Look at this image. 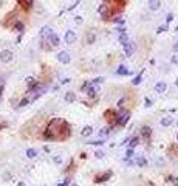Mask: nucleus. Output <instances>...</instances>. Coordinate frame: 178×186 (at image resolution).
I'll return each mask as SVG.
<instances>
[{
	"mask_svg": "<svg viewBox=\"0 0 178 186\" xmlns=\"http://www.w3.org/2000/svg\"><path fill=\"white\" fill-rule=\"evenodd\" d=\"M71 136V126L67 119L60 118V124H59V134H57V140L59 141H64V140Z\"/></svg>",
	"mask_w": 178,
	"mask_h": 186,
	"instance_id": "obj_1",
	"label": "nucleus"
},
{
	"mask_svg": "<svg viewBox=\"0 0 178 186\" xmlns=\"http://www.w3.org/2000/svg\"><path fill=\"white\" fill-rule=\"evenodd\" d=\"M130 119V110L129 109H118V116H116V123H115V126L116 127H124Z\"/></svg>",
	"mask_w": 178,
	"mask_h": 186,
	"instance_id": "obj_2",
	"label": "nucleus"
},
{
	"mask_svg": "<svg viewBox=\"0 0 178 186\" xmlns=\"http://www.w3.org/2000/svg\"><path fill=\"white\" fill-rule=\"evenodd\" d=\"M98 13H99V16H101V19L102 20H112V19L115 17V13L112 11V8L107 5V3H101L99 6H98Z\"/></svg>",
	"mask_w": 178,
	"mask_h": 186,
	"instance_id": "obj_3",
	"label": "nucleus"
},
{
	"mask_svg": "<svg viewBox=\"0 0 178 186\" xmlns=\"http://www.w3.org/2000/svg\"><path fill=\"white\" fill-rule=\"evenodd\" d=\"M116 116H118V109H107L104 112V118L107 119L109 126H112V127H116L115 126V123H116Z\"/></svg>",
	"mask_w": 178,
	"mask_h": 186,
	"instance_id": "obj_4",
	"label": "nucleus"
},
{
	"mask_svg": "<svg viewBox=\"0 0 178 186\" xmlns=\"http://www.w3.org/2000/svg\"><path fill=\"white\" fill-rule=\"evenodd\" d=\"M112 175H113L112 171H104V172H99V174H95L93 182H95V183H104V182H107V180H110Z\"/></svg>",
	"mask_w": 178,
	"mask_h": 186,
	"instance_id": "obj_5",
	"label": "nucleus"
},
{
	"mask_svg": "<svg viewBox=\"0 0 178 186\" xmlns=\"http://www.w3.org/2000/svg\"><path fill=\"white\" fill-rule=\"evenodd\" d=\"M13 59H14V53L11 50L5 48L0 51V62L2 64H10V62H13Z\"/></svg>",
	"mask_w": 178,
	"mask_h": 186,
	"instance_id": "obj_6",
	"label": "nucleus"
},
{
	"mask_svg": "<svg viewBox=\"0 0 178 186\" xmlns=\"http://www.w3.org/2000/svg\"><path fill=\"white\" fill-rule=\"evenodd\" d=\"M152 134H153V130L150 126H141L139 127V136L141 138H144V141H150V138H152Z\"/></svg>",
	"mask_w": 178,
	"mask_h": 186,
	"instance_id": "obj_7",
	"label": "nucleus"
},
{
	"mask_svg": "<svg viewBox=\"0 0 178 186\" xmlns=\"http://www.w3.org/2000/svg\"><path fill=\"white\" fill-rule=\"evenodd\" d=\"M122 48H124V54L127 56V58H132L133 54H135V50H136V45L133 40H127L126 44L122 45Z\"/></svg>",
	"mask_w": 178,
	"mask_h": 186,
	"instance_id": "obj_8",
	"label": "nucleus"
},
{
	"mask_svg": "<svg viewBox=\"0 0 178 186\" xmlns=\"http://www.w3.org/2000/svg\"><path fill=\"white\" fill-rule=\"evenodd\" d=\"M56 59H57V62H60L62 65H68V64L71 62V56H70L68 51L62 50V51H59V53L56 54Z\"/></svg>",
	"mask_w": 178,
	"mask_h": 186,
	"instance_id": "obj_9",
	"label": "nucleus"
},
{
	"mask_svg": "<svg viewBox=\"0 0 178 186\" xmlns=\"http://www.w3.org/2000/svg\"><path fill=\"white\" fill-rule=\"evenodd\" d=\"M25 82H26V93H28V95H30L33 90H36V87L39 86V81L36 79V78H33V76H28V78L25 79Z\"/></svg>",
	"mask_w": 178,
	"mask_h": 186,
	"instance_id": "obj_10",
	"label": "nucleus"
},
{
	"mask_svg": "<svg viewBox=\"0 0 178 186\" xmlns=\"http://www.w3.org/2000/svg\"><path fill=\"white\" fill-rule=\"evenodd\" d=\"M64 40H65L67 45H73V44H76V40H77V34H76L73 30H68V31H65V34H64Z\"/></svg>",
	"mask_w": 178,
	"mask_h": 186,
	"instance_id": "obj_11",
	"label": "nucleus"
},
{
	"mask_svg": "<svg viewBox=\"0 0 178 186\" xmlns=\"http://www.w3.org/2000/svg\"><path fill=\"white\" fill-rule=\"evenodd\" d=\"M54 33V30H53L51 26H48V25H43L42 28H40V31H39V36H40V40H47L48 37Z\"/></svg>",
	"mask_w": 178,
	"mask_h": 186,
	"instance_id": "obj_12",
	"label": "nucleus"
},
{
	"mask_svg": "<svg viewBox=\"0 0 178 186\" xmlns=\"http://www.w3.org/2000/svg\"><path fill=\"white\" fill-rule=\"evenodd\" d=\"M17 5H19L23 11H31L34 8V0H17Z\"/></svg>",
	"mask_w": 178,
	"mask_h": 186,
	"instance_id": "obj_13",
	"label": "nucleus"
},
{
	"mask_svg": "<svg viewBox=\"0 0 178 186\" xmlns=\"http://www.w3.org/2000/svg\"><path fill=\"white\" fill-rule=\"evenodd\" d=\"M11 30L14 31V33H19V34H23V31H25V23L20 20V19H17V20L13 23V26H11Z\"/></svg>",
	"mask_w": 178,
	"mask_h": 186,
	"instance_id": "obj_14",
	"label": "nucleus"
},
{
	"mask_svg": "<svg viewBox=\"0 0 178 186\" xmlns=\"http://www.w3.org/2000/svg\"><path fill=\"white\" fill-rule=\"evenodd\" d=\"M47 40H48V44L53 46V48H56V46H59V45H60V37L57 36V33H53V34L48 37Z\"/></svg>",
	"mask_w": 178,
	"mask_h": 186,
	"instance_id": "obj_15",
	"label": "nucleus"
},
{
	"mask_svg": "<svg viewBox=\"0 0 178 186\" xmlns=\"http://www.w3.org/2000/svg\"><path fill=\"white\" fill-rule=\"evenodd\" d=\"M174 116H171V115H166V116H163L161 119H159V124H161L163 127H171L172 124H174Z\"/></svg>",
	"mask_w": 178,
	"mask_h": 186,
	"instance_id": "obj_16",
	"label": "nucleus"
},
{
	"mask_svg": "<svg viewBox=\"0 0 178 186\" xmlns=\"http://www.w3.org/2000/svg\"><path fill=\"white\" fill-rule=\"evenodd\" d=\"M98 92H99V88H96V87H90V86H88V88H87L84 93L87 95V98H90V99H96Z\"/></svg>",
	"mask_w": 178,
	"mask_h": 186,
	"instance_id": "obj_17",
	"label": "nucleus"
},
{
	"mask_svg": "<svg viewBox=\"0 0 178 186\" xmlns=\"http://www.w3.org/2000/svg\"><path fill=\"white\" fill-rule=\"evenodd\" d=\"M93 132H95L93 126H84L82 130H81V136H82V138H88V136L93 135Z\"/></svg>",
	"mask_w": 178,
	"mask_h": 186,
	"instance_id": "obj_18",
	"label": "nucleus"
},
{
	"mask_svg": "<svg viewBox=\"0 0 178 186\" xmlns=\"http://www.w3.org/2000/svg\"><path fill=\"white\" fill-rule=\"evenodd\" d=\"M147 6H149L150 11H158V9L161 8V0H149Z\"/></svg>",
	"mask_w": 178,
	"mask_h": 186,
	"instance_id": "obj_19",
	"label": "nucleus"
},
{
	"mask_svg": "<svg viewBox=\"0 0 178 186\" xmlns=\"http://www.w3.org/2000/svg\"><path fill=\"white\" fill-rule=\"evenodd\" d=\"M96 42V34L95 31H87L85 33V44L87 45H93Z\"/></svg>",
	"mask_w": 178,
	"mask_h": 186,
	"instance_id": "obj_20",
	"label": "nucleus"
},
{
	"mask_svg": "<svg viewBox=\"0 0 178 186\" xmlns=\"http://www.w3.org/2000/svg\"><path fill=\"white\" fill-rule=\"evenodd\" d=\"M155 92L156 93H166V90H167V84L164 82V81H158L156 84H155Z\"/></svg>",
	"mask_w": 178,
	"mask_h": 186,
	"instance_id": "obj_21",
	"label": "nucleus"
},
{
	"mask_svg": "<svg viewBox=\"0 0 178 186\" xmlns=\"http://www.w3.org/2000/svg\"><path fill=\"white\" fill-rule=\"evenodd\" d=\"M135 164L136 166H139V167H146L147 166V158L144 157V155H138V157H135Z\"/></svg>",
	"mask_w": 178,
	"mask_h": 186,
	"instance_id": "obj_22",
	"label": "nucleus"
},
{
	"mask_svg": "<svg viewBox=\"0 0 178 186\" xmlns=\"http://www.w3.org/2000/svg\"><path fill=\"white\" fill-rule=\"evenodd\" d=\"M139 141H141V136L135 135V136L129 138V141H127V146H129L130 149H135V147H136V146L139 144Z\"/></svg>",
	"mask_w": 178,
	"mask_h": 186,
	"instance_id": "obj_23",
	"label": "nucleus"
},
{
	"mask_svg": "<svg viewBox=\"0 0 178 186\" xmlns=\"http://www.w3.org/2000/svg\"><path fill=\"white\" fill-rule=\"evenodd\" d=\"M115 73H116L118 74V76H129V74H130V70L126 67V65H119V67L116 68V71H115Z\"/></svg>",
	"mask_w": 178,
	"mask_h": 186,
	"instance_id": "obj_24",
	"label": "nucleus"
},
{
	"mask_svg": "<svg viewBox=\"0 0 178 186\" xmlns=\"http://www.w3.org/2000/svg\"><path fill=\"white\" fill-rule=\"evenodd\" d=\"M25 155H26V158H30V160H33V158H36L39 155V151L37 149H34V147H28L25 151Z\"/></svg>",
	"mask_w": 178,
	"mask_h": 186,
	"instance_id": "obj_25",
	"label": "nucleus"
},
{
	"mask_svg": "<svg viewBox=\"0 0 178 186\" xmlns=\"http://www.w3.org/2000/svg\"><path fill=\"white\" fill-rule=\"evenodd\" d=\"M64 99H65V102H74L77 98H76V93L74 92H71V90H68V92H65V95H64Z\"/></svg>",
	"mask_w": 178,
	"mask_h": 186,
	"instance_id": "obj_26",
	"label": "nucleus"
},
{
	"mask_svg": "<svg viewBox=\"0 0 178 186\" xmlns=\"http://www.w3.org/2000/svg\"><path fill=\"white\" fill-rule=\"evenodd\" d=\"M112 126H105V127H102L101 130H99V136L101 138H105V136H109L110 134H112Z\"/></svg>",
	"mask_w": 178,
	"mask_h": 186,
	"instance_id": "obj_27",
	"label": "nucleus"
},
{
	"mask_svg": "<svg viewBox=\"0 0 178 186\" xmlns=\"http://www.w3.org/2000/svg\"><path fill=\"white\" fill-rule=\"evenodd\" d=\"M112 22H113L115 25H118V26H124V23H126V19H124L122 16H115V17L112 19Z\"/></svg>",
	"mask_w": 178,
	"mask_h": 186,
	"instance_id": "obj_28",
	"label": "nucleus"
},
{
	"mask_svg": "<svg viewBox=\"0 0 178 186\" xmlns=\"http://www.w3.org/2000/svg\"><path fill=\"white\" fill-rule=\"evenodd\" d=\"M142 74H144V73L141 71V73H138L136 76H135V78L132 79V86H139V84L142 82Z\"/></svg>",
	"mask_w": 178,
	"mask_h": 186,
	"instance_id": "obj_29",
	"label": "nucleus"
},
{
	"mask_svg": "<svg viewBox=\"0 0 178 186\" xmlns=\"http://www.w3.org/2000/svg\"><path fill=\"white\" fill-rule=\"evenodd\" d=\"M40 48H42L43 51H51L53 46L48 44V40H40Z\"/></svg>",
	"mask_w": 178,
	"mask_h": 186,
	"instance_id": "obj_30",
	"label": "nucleus"
},
{
	"mask_svg": "<svg viewBox=\"0 0 178 186\" xmlns=\"http://www.w3.org/2000/svg\"><path fill=\"white\" fill-rule=\"evenodd\" d=\"M127 40H130V39H129V34H127V33H124V34H118V42H119L121 45H124V44H126Z\"/></svg>",
	"mask_w": 178,
	"mask_h": 186,
	"instance_id": "obj_31",
	"label": "nucleus"
},
{
	"mask_svg": "<svg viewBox=\"0 0 178 186\" xmlns=\"http://www.w3.org/2000/svg\"><path fill=\"white\" fill-rule=\"evenodd\" d=\"M133 157H135V149H130V147H127V151H126V161L132 160Z\"/></svg>",
	"mask_w": 178,
	"mask_h": 186,
	"instance_id": "obj_32",
	"label": "nucleus"
},
{
	"mask_svg": "<svg viewBox=\"0 0 178 186\" xmlns=\"http://www.w3.org/2000/svg\"><path fill=\"white\" fill-rule=\"evenodd\" d=\"M87 144H90V146H102V144H105V141H104V138H101V140H92V141H88Z\"/></svg>",
	"mask_w": 178,
	"mask_h": 186,
	"instance_id": "obj_33",
	"label": "nucleus"
},
{
	"mask_svg": "<svg viewBox=\"0 0 178 186\" xmlns=\"http://www.w3.org/2000/svg\"><path fill=\"white\" fill-rule=\"evenodd\" d=\"M30 104V98L28 96H25L19 101V104H17V107H25V106H28Z\"/></svg>",
	"mask_w": 178,
	"mask_h": 186,
	"instance_id": "obj_34",
	"label": "nucleus"
},
{
	"mask_svg": "<svg viewBox=\"0 0 178 186\" xmlns=\"http://www.w3.org/2000/svg\"><path fill=\"white\" fill-rule=\"evenodd\" d=\"M51 160H53V163H54V164L59 166V164H62V155H59V154L57 155H53Z\"/></svg>",
	"mask_w": 178,
	"mask_h": 186,
	"instance_id": "obj_35",
	"label": "nucleus"
},
{
	"mask_svg": "<svg viewBox=\"0 0 178 186\" xmlns=\"http://www.w3.org/2000/svg\"><path fill=\"white\" fill-rule=\"evenodd\" d=\"M2 178H3V182H10V180L13 178V174H11L10 171H5V172L2 174Z\"/></svg>",
	"mask_w": 178,
	"mask_h": 186,
	"instance_id": "obj_36",
	"label": "nucleus"
},
{
	"mask_svg": "<svg viewBox=\"0 0 178 186\" xmlns=\"http://www.w3.org/2000/svg\"><path fill=\"white\" fill-rule=\"evenodd\" d=\"M124 104H126V96H122L116 101V107L118 109H124Z\"/></svg>",
	"mask_w": 178,
	"mask_h": 186,
	"instance_id": "obj_37",
	"label": "nucleus"
},
{
	"mask_svg": "<svg viewBox=\"0 0 178 186\" xmlns=\"http://www.w3.org/2000/svg\"><path fill=\"white\" fill-rule=\"evenodd\" d=\"M167 180L171 182L174 186H178V177H175V175H167Z\"/></svg>",
	"mask_w": 178,
	"mask_h": 186,
	"instance_id": "obj_38",
	"label": "nucleus"
},
{
	"mask_svg": "<svg viewBox=\"0 0 178 186\" xmlns=\"http://www.w3.org/2000/svg\"><path fill=\"white\" fill-rule=\"evenodd\" d=\"M104 157H105V152H104V151H95V158H98V160H102Z\"/></svg>",
	"mask_w": 178,
	"mask_h": 186,
	"instance_id": "obj_39",
	"label": "nucleus"
},
{
	"mask_svg": "<svg viewBox=\"0 0 178 186\" xmlns=\"http://www.w3.org/2000/svg\"><path fill=\"white\" fill-rule=\"evenodd\" d=\"M174 17H175V14H174V13H169V14L166 16V25L171 23V22L174 20Z\"/></svg>",
	"mask_w": 178,
	"mask_h": 186,
	"instance_id": "obj_40",
	"label": "nucleus"
},
{
	"mask_svg": "<svg viewBox=\"0 0 178 186\" xmlns=\"http://www.w3.org/2000/svg\"><path fill=\"white\" fill-rule=\"evenodd\" d=\"M166 31H167V25H161V26L156 28V33H158V34H163V33H166Z\"/></svg>",
	"mask_w": 178,
	"mask_h": 186,
	"instance_id": "obj_41",
	"label": "nucleus"
},
{
	"mask_svg": "<svg viewBox=\"0 0 178 186\" xmlns=\"http://www.w3.org/2000/svg\"><path fill=\"white\" fill-rule=\"evenodd\" d=\"M74 22H76V25H82V23H84L82 16H74Z\"/></svg>",
	"mask_w": 178,
	"mask_h": 186,
	"instance_id": "obj_42",
	"label": "nucleus"
},
{
	"mask_svg": "<svg viewBox=\"0 0 178 186\" xmlns=\"http://www.w3.org/2000/svg\"><path fill=\"white\" fill-rule=\"evenodd\" d=\"M118 34H124V33H127V28L126 26H118Z\"/></svg>",
	"mask_w": 178,
	"mask_h": 186,
	"instance_id": "obj_43",
	"label": "nucleus"
},
{
	"mask_svg": "<svg viewBox=\"0 0 178 186\" xmlns=\"http://www.w3.org/2000/svg\"><path fill=\"white\" fill-rule=\"evenodd\" d=\"M87 88H88V81H84V82L81 84V90H82V92H85Z\"/></svg>",
	"mask_w": 178,
	"mask_h": 186,
	"instance_id": "obj_44",
	"label": "nucleus"
},
{
	"mask_svg": "<svg viewBox=\"0 0 178 186\" xmlns=\"http://www.w3.org/2000/svg\"><path fill=\"white\" fill-rule=\"evenodd\" d=\"M70 180H71V178H68V177H67V178L62 182V183H59L57 186H68V184H70Z\"/></svg>",
	"mask_w": 178,
	"mask_h": 186,
	"instance_id": "obj_45",
	"label": "nucleus"
},
{
	"mask_svg": "<svg viewBox=\"0 0 178 186\" xmlns=\"http://www.w3.org/2000/svg\"><path fill=\"white\" fill-rule=\"evenodd\" d=\"M144 104H146V107H152V99L146 98V99H144Z\"/></svg>",
	"mask_w": 178,
	"mask_h": 186,
	"instance_id": "obj_46",
	"label": "nucleus"
},
{
	"mask_svg": "<svg viewBox=\"0 0 178 186\" xmlns=\"http://www.w3.org/2000/svg\"><path fill=\"white\" fill-rule=\"evenodd\" d=\"M171 62H172V64H178V56H177V54H174V56H172Z\"/></svg>",
	"mask_w": 178,
	"mask_h": 186,
	"instance_id": "obj_47",
	"label": "nucleus"
},
{
	"mask_svg": "<svg viewBox=\"0 0 178 186\" xmlns=\"http://www.w3.org/2000/svg\"><path fill=\"white\" fill-rule=\"evenodd\" d=\"M70 81H71L70 78H64V79H62V81H60V86H64V84H68Z\"/></svg>",
	"mask_w": 178,
	"mask_h": 186,
	"instance_id": "obj_48",
	"label": "nucleus"
},
{
	"mask_svg": "<svg viewBox=\"0 0 178 186\" xmlns=\"http://www.w3.org/2000/svg\"><path fill=\"white\" fill-rule=\"evenodd\" d=\"M59 87H60V84H54V86H53V92H56V90H59Z\"/></svg>",
	"mask_w": 178,
	"mask_h": 186,
	"instance_id": "obj_49",
	"label": "nucleus"
},
{
	"mask_svg": "<svg viewBox=\"0 0 178 186\" xmlns=\"http://www.w3.org/2000/svg\"><path fill=\"white\" fill-rule=\"evenodd\" d=\"M174 51H175V53H178V40H177V44L174 45Z\"/></svg>",
	"mask_w": 178,
	"mask_h": 186,
	"instance_id": "obj_50",
	"label": "nucleus"
},
{
	"mask_svg": "<svg viewBox=\"0 0 178 186\" xmlns=\"http://www.w3.org/2000/svg\"><path fill=\"white\" fill-rule=\"evenodd\" d=\"M81 158H82V160H85V158H87V154H85V152H82V154H81Z\"/></svg>",
	"mask_w": 178,
	"mask_h": 186,
	"instance_id": "obj_51",
	"label": "nucleus"
},
{
	"mask_svg": "<svg viewBox=\"0 0 178 186\" xmlns=\"http://www.w3.org/2000/svg\"><path fill=\"white\" fill-rule=\"evenodd\" d=\"M17 186H26V184H25L23 182H19V183H17Z\"/></svg>",
	"mask_w": 178,
	"mask_h": 186,
	"instance_id": "obj_52",
	"label": "nucleus"
},
{
	"mask_svg": "<svg viewBox=\"0 0 178 186\" xmlns=\"http://www.w3.org/2000/svg\"><path fill=\"white\" fill-rule=\"evenodd\" d=\"M175 87H177V88H178V78H177V79H175Z\"/></svg>",
	"mask_w": 178,
	"mask_h": 186,
	"instance_id": "obj_53",
	"label": "nucleus"
},
{
	"mask_svg": "<svg viewBox=\"0 0 178 186\" xmlns=\"http://www.w3.org/2000/svg\"><path fill=\"white\" fill-rule=\"evenodd\" d=\"M5 126H6V124H0V130H2V129H3Z\"/></svg>",
	"mask_w": 178,
	"mask_h": 186,
	"instance_id": "obj_54",
	"label": "nucleus"
},
{
	"mask_svg": "<svg viewBox=\"0 0 178 186\" xmlns=\"http://www.w3.org/2000/svg\"><path fill=\"white\" fill-rule=\"evenodd\" d=\"M70 186H79V184H76V183H71Z\"/></svg>",
	"mask_w": 178,
	"mask_h": 186,
	"instance_id": "obj_55",
	"label": "nucleus"
},
{
	"mask_svg": "<svg viewBox=\"0 0 178 186\" xmlns=\"http://www.w3.org/2000/svg\"><path fill=\"white\" fill-rule=\"evenodd\" d=\"M177 31H178V26H177Z\"/></svg>",
	"mask_w": 178,
	"mask_h": 186,
	"instance_id": "obj_56",
	"label": "nucleus"
},
{
	"mask_svg": "<svg viewBox=\"0 0 178 186\" xmlns=\"http://www.w3.org/2000/svg\"><path fill=\"white\" fill-rule=\"evenodd\" d=\"M177 126H178V121H177Z\"/></svg>",
	"mask_w": 178,
	"mask_h": 186,
	"instance_id": "obj_57",
	"label": "nucleus"
}]
</instances>
